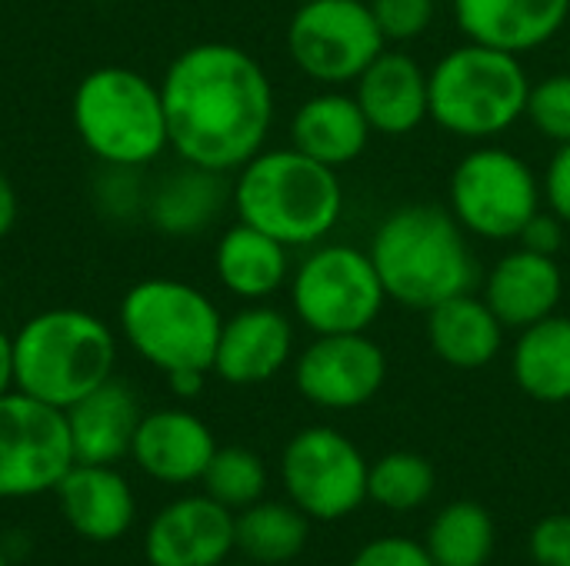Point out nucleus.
Instances as JSON below:
<instances>
[{"label": "nucleus", "mask_w": 570, "mask_h": 566, "mask_svg": "<svg viewBox=\"0 0 570 566\" xmlns=\"http://www.w3.org/2000/svg\"><path fill=\"white\" fill-rule=\"evenodd\" d=\"M524 117L554 143H570V73H551L531 83Z\"/></svg>", "instance_id": "31"}, {"label": "nucleus", "mask_w": 570, "mask_h": 566, "mask_svg": "<svg viewBox=\"0 0 570 566\" xmlns=\"http://www.w3.org/2000/svg\"><path fill=\"white\" fill-rule=\"evenodd\" d=\"M63 414L70 427L73 460L100 467H114L117 460L130 457L134 434L144 417L134 390L114 377L94 387L77 404H70Z\"/></svg>", "instance_id": "21"}, {"label": "nucleus", "mask_w": 570, "mask_h": 566, "mask_svg": "<svg viewBox=\"0 0 570 566\" xmlns=\"http://www.w3.org/2000/svg\"><path fill=\"white\" fill-rule=\"evenodd\" d=\"M531 557L538 566H570V514H551L531 530Z\"/></svg>", "instance_id": "34"}, {"label": "nucleus", "mask_w": 570, "mask_h": 566, "mask_svg": "<svg viewBox=\"0 0 570 566\" xmlns=\"http://www.w3.org/2000/svg\"><path fill=\"white\" fill-rule=\"evenodd\" d=\"M237 217L284 247H307L324 240L344 210L337 170L301 153L297 147L261 150L250 157L234 183Z\"/></svg>", "instance_id": "3"}, {"label": "nucleus", "mask_w": 570, "mask_h": 566, "mask_svg": "<svg viewBox=\"0 0 570 566\" xmlns=\"http://www.w3.org/2000/svg\"><path fill=\"white\" fill-rule=\"evenodd\" d=\"M214 450L217 440L197 414L167 407L140 417L130 457L150 480L180 487L197 484L204 477Z\"/></svg>", "instance_id": "15"}, {"label": "nucleus", "mask_w": 570, "mask_h": 566, "mask_svg": "<svg viewBox=\"0 0 570 566\" xmlns=\"http://www.w3.org/2000/svg\"><path fill=\"white\" fill-rule=\"evenodd\" d=\"M384 284L367 250L351 244H327L304 257L291 280V304L297 320L324 334H367L384 310Z\"/></svg>", "instance_id": "8"}, {"label": "nucleus", "mask_w": 570, "mask_h": 566, "mask_svg": "<svg viewBox=\"0 0 570 566\" xmlns=\"http://www.w3.org/2000/svg\"><path fill=\"white\" fill-rule=\"evenodd\" d=\"M234 550V510L207 494L167 504L144 530L150 566H220Z\"/></svg>", "instance_id": "14"}, {"label": "nucleus", "mask_w": 570, "mask_h": 566, "mask_svg": "<svg viewBox=\"0 0 570 566\" xmlns=\"http://www.w3.org/2000/svg\"><path fill=\"white\" fill-rule=\"evenodd\" d=\"M434 487H438V474L431 460L411 450L387 454L367 470V500L394 514L424 507L434 497Z\"/></svg>", "instance_id": "29"}, {"label": "nucleus", "mask_w": 570, "mask_h": 566, "mask_svg": "<svg viewBox=\"0 0 570 566\" xmlns=\"http://www.w3.org/2000/svg\"><path fill=\"white\" fill-rule=\"evenodd\" d=\"M114 360L110 327L87 310H43L13 334V387L60 410L110 380Z\"/></svg>", "instance_id": "4"}, {"label": "nucleus", "mask_w": 570, "mask_h": 566, "mask_svg": "<svg viewBox=\"0 0 570 566\" xmlns=\"http://www.w3.org/2000/svg\"><path fill=\"white\" fill-rule=\"evenodd\" d=\"M387 380V357L367 334H324L294 367L304 400L321 410H357L371 404Z\"/></svg>", "instance_id": "13"}, {"label": "nucleus", "mask_w": 570, "mask_h": 566, "mask_svg": "<svg viewBox=\"0 0 570 566\" xmlns=\"http://www.w3.org/2000/svg\"><path fill=\"white\" fill-rule=\"evenodd\" d=\"M53 494L67 527L90 544L120 540L137 514L130 484L114 467L100 464H73Z\"/></svg>", "instance_id": "18"}, {"label": "nucleus", "mask_w": 570, "mask_h": 566, "mask_svg": "<svg viewBox=\"0 0 570 566\" xmlns=\"http://www.w3.org/2000/svg\"><path fill=\"white\" fill-rule=\"evenodd\" d=\"M220 566H244V564H227V560H224V564H220Z\"/></svg>", "instance_id": "41"}, {"label": "nucleus", "mask_w": 570, "mask_h": 566, "mask_svg": "<svg viewBox=\"0 0 570 566\" xmlns=\"http://www.w3.org/2000/svg\"><path fill=\"white\" fill-rule=\"evenodd\" d=\"M561 294L564 274L558 260L548 254H534L528 247L504 254L484 284V300L504 324V330H524L551 317L561 304Z\"/></svg>", "instance_id": "20"}, {"label": "nucleus", "mask_w": 570, "mask_h": 566, "mask_svg": "<svg viewBox=\"0 0 570 566\" xmlns=\"http://www.w3.org/2000/svg\"><path fill=\"white\" fill-rule=\"evenodd\" d=\"M431 120L454 137H498L524 117L531 77L518 53L488 43L448 50L428 73Z\"/></svg>", "instance_id": "5"}, {"label": "nucleus", "mask_w": 570, "mask_h": 566, "mask_svg": "<svg viewBox=\"0 0 570 566\" xmlns=\"http://www.w3.org/2000/svg\"><path fill=\"white\" fill-rule=\"evenodd\" d=\"M13 224H17V193L10 180L0 173V237H7Z\"/></svg>", "instance_id": "38"}, {"label": "nucleus", "mask_w": 570, "mask_h": 566, "mask_svg": "<svg viewBox=\"0 0 570 566\" xmlns=\"http://www.w3.org/2000/svg\"><path fill=\"white\" fill-rule=\"evenodd\" d=\"M0 566H10V564H7V557H3V554H0Z\"/></svg>", "instance_id": "40"}, {"label": "nucleus", "mask_w": 570, "mask_h": 566, "mask_svg": "<svg viewBox=\"0 0 570 566\" xmlns=\"http://www.w3.org/2000/svg\"><path fill=\"white\" fill-rule=\"evenodd\" d=\"M541 190H544L548 210H554L570 227V143H558V153L548 163Z\"/></svg>", "instance_id": "35"}, {"label": "nucleus", "mask_w": 570, "mask_h": 566, "mask_svg": "<svg viewBox=\"0 0 570 566\" xmlns=\"http://www.w3.org/2000/svg\"><path fill=\"white\" fill-rule=\"evenodd\" d=\"M367 254L387 300L424 314L468 294L478 277L468 230L451 210L434 203H407L387 214Z\"/></svg>", "instance_id": "2"}, {"label": "nucleus", "mask_w": 570, "mask_h": 566, "mask_svg": "<svg viewBox=\"0 0 570 566\" xmlns=\"http://www.w3.org/2000/svg\"><path fill=\"white\" fill-rule=\"evenodd\" d=\"M384 40L411 43L428 33L434 20V0H367Z\"/></svg>", "instance_id": "32"}, {"label": "nucleus", "mask_w": 570, "mask_h": 566, "mask_svg": "<svg viewBox=\"0 0 570 566\" xmlns=\"http://www.w3.org/2000/svg\"><path fill=\"white\" fill-rule=\"evenodd\" d=\"M384 43L364 0H301L287 27L291 60L321 83H354Z\"/></svg>", "instance_id": "12"}, {"label": "nucleus", "mask_w": 570, "mask_h": 566, "mask_svg": "<svg viewBox=\"0 0 570 566\" xmlns=\"http://www.w3.org/2000/svg\"><path fill=\"white\" fill-rule=\"evenodd\" d=\"M371 123L354 93L324 90L304 100L291 120V147L341 170L354 163L371 143Z\"/></svg>", "instance_id": "22"}, {"label": "nucleus", "mask_w": 570, "mask_h": 566, "mask_svg": "<svg viewBox=\"0 0 570 566\" xmlns=\"http://www.w3.org/2000/svg\"><path fill=\"white\" fill-rule=\"evenodd\" d=\"M224 317L210 297L184 280H140L120 300L127 344L157 370H214Z\"/></svg>", "instance_id": "6"}, {"label": "nucleus", "mask_w": 570, "mask_h": 566, "mask_svg": "<svg viewBox=\"0 0 570 566\" xmlns=\"http://www.w3.org/2000/svg\"><path fill=\"white\" fill-rule=\"evenodd\" d=\"M204 380H207V370H174V374H167L170 390L177 397H184V400L197 397L204 390Z\"/></svg>", "instance_id": "37"}, {"label": "nucleus", "mask_w": 570, "mask_h": 566, "mask_svg": "<svg viewBox=\"0 0 570 566\" xmlns=\"http://www.w3.org/2000/svg\"><path fill=\"white\" fill-rule=\"evenodd\" d=\"M200 484L210 500L224 504L227 510H244V507L264 500L267 467L247 447H217Z\"/></svg>", "instance_id": "30"}, {"label": "nucleus", "mask_w": 570, "mask_h": 566, "mask_svg": "<svg viewBox=\"0 0 570 566\" xmlns=\"http://www.w3.org/2000/svg\"><path fill=\"white\" fill-rule=\"evenodd\" d=\"M541 197L531 163L508 147H478L451 173V214L484 240H518L541 210Z\"/></svg>", "instance_id": "9"}, {"label": "nucleus", "mask_w": 570, "mask_h": 566, "mask_svg": "<svg viewBox=\"0 0 570 566\" xmlns=\"http://www.w3.org/2000/svg\"><path fill=\"white\" fill-rule=\"evenodd\" d=\"M311 537V517L294 504L257 500L234 517V547L254 564H287L301 557Z\"/></svg>", "instance_id": "26"}, {"label": "nucleus", "mask_w": 570, "mask_h": 566, "mask_svg": "<svg viewBox=\"0 0 570 566\" xmlns=\"http://www.w3.org/2000/svg\"><path fill=\"white\" fill-rule=\"evenodd\" d=\"M224 203L220 173L190 167L187 173L170 177L154 200V224L167 234H194L214 220Z\"/></svg>", "instance_id": "28"}, {"label": "nucleus", "mask_w": 570, "mask_h": 566, "mask_svg": "<svg viewBox=\"0 0 570 566\" xmlns=\"http://www.w3.org/2000/svg\"><path fill=\"white\" fill-rule=\"evenodd\" d=\"M518 387L541 404L570 400V317H544L521 330L511 357Z\"/></svg>", "instance_id": "25"}, {"label": "nucleus", "mask_w": 570, "mask_h": 566, "mask_svg": "<svg viewBox=\"0 0 570 566\" xmlns=\"http://www.w3.org/2000/svg\"><path fill=\"white\" fill-rule=\"evenodd\" d=\"M434 566H488L494 554V520L474 500L448 504L424 540Z\"/></svg>", "instance_id": "27"}, {"label": "nucleus", "mask_w": 570, "mask_h": 566, "mask_svg": "<svg viewBox=\"0 0 570 566\" xmlns=\"http://www.w3.org/2000/svg\"><path fill=\"white\" fill-rule=\"evenodd\" d=\"M564 220L554 214V210H538L528 224H524V230H521V247H528V250H534V254H548V257H554L558 250H561V244H564Z\"/></svg>", "instance_id": "36"}, {"label": "nucleus", "mask_w": 570, "mask_h": 566, "mask_svg": "<svg viewBox=\"0 0 570 566\" xmlns=\"http://www.w3.org/2000/svg\"><path fill=\"white\" fill-rule=\"evenodd\" d=\"M428 344L448 367L481 370L501 354L504 324L484 297L468 290L428 310Z\"/></svg>", "instance_id": "23"}, {"label": "nucleus", "mask_w": 570, "mask_h": 566, "mask_svg": "<svg viewBox=\"0 0 570 566\" xmlns=\"http://www.w3.org/2000/svg\"><path fill=\"white\" fill-rule=\"evenodd\" d=\"M451 7L468 40L518 57L554 40L570 17V0H451Z\"/></svg>", "instance_id": "19"}, {"label": "nucleus", "mask_w": 570, "mask_h": 566, "mask_svg": "<svg viewBox=\"0 0 570 566\" xmlns=\"http://www.w3.org/2000/svg\"><path fill=\"white\" fill-rule=\"evenodd\" d=\"M67 414L23 390L0 397V500L53 490L73 467Z\"/></svg>", "instance_id": "10"}, {"label": "nucleus", "mask_w": 570, "mask_h": 566, "mask_svg": "<svg viewBox=\"0 0 570 566\" xmlns=\"http://www.w3.org/2000/svg\"><path fill=\"white\" fill-rule=\"evenodd\" d=\"M351 566H434L424 544L411 537H377L364 544Z\"/></svg>", "instance_id": "33"}, {"label": "nucleus", "mask_w": 570, "mask_h": 566, "mask_svg": "<svg viewBox=\"0 0 570 566\" xmlns=\"http://www.w3.org/2000/svg\"><path fill=\"white\" fill-rule=\"evenodd\" d=\"M354 97L374 133L404 137L431 117V83L424 67L404 50H381L354 80Z\"/></svg>", "instance_id": "16"}, {"label": "nucleus", "mask_w": 570, "mask_h": 566, "mask_svg": "<svg viewBox=\"0 0 570 566\" xmlns=\"http://www.w3.org/2000/svg\"><path fill=\"white\" fill-rule=\"evenodd\" d=\"M13 387V337L0 330V397Z\"/></svg>", "instance_id": "39"}, {"label": "nucleus", "mask_w": 570, "mask_h": 566, "mask_svg": "<svg viewBox=\"0 0 570 566\" xmlns=\"http://www.w3.org/2000/svg\"><path fill=\"white\" fill-rule=\"evenodd\" d=\"M73 127L104 163H150L167 140L160 87L127 67L90 70L73 93Z\"/></svg>", "instance_id": "7"}, {"label": "nucleus", "mask_w": 570, "mask_h": 566, "mask_svg": "<svg viewBox=\"0 0 570 566\" xmlns=\"http://www.w3.org/2000/svg\"><path fill=\"white\" fill-rule=\"evenodd\" d=\"M214 264H217L220 284L234 297H244V300L271 297L287 280V270H291L287 247L244 220L234 224L220 237Z\"/></svg>", "instance_id": "24"}, {"label": "nucleus", "mask_w": 570, "mask_h": 566, "mask_svg": "<svg viewBox=\"0 0 570 566\" xmlns=\"http://www.w3.org/2000/svg\"><path fill=\"white\" fill-rule=\"evenodd\" d=\"M371 464L351 437L334 427H307L281 457V480L294 507L311 520H344L367 500Z\"/></svg>", "instance_id": "11"}, {"label": "nucleus", "mask_w": 570, "mask_h": 566, "mask_svg": "<svg viewBox=\"0 0 570 566\" xmlns=\"http://www.w3.org/2000/svg\"><path fill=\"white\" fill-rule=\"evenodd\" d=\"M294 350V327L287 314L254 304L237 310L220 327L214 374L227 384L250 387L277 377Z\"/></svg>", "instance_id": "17"}, {"label": "nucleus", "mask_w": 570, "mask_h": 566, "mask_svg": "<svg viewBox=\"0 0 570 566\" xmlns=\"http://www.w3.org/2000/svg\"><path fill=\"white\" fill-rule=\"evenodd\" d=\"M170 147L200 170L230 173L264 150L274 87L264 67L234 43H197L174 57L160 80Z\"/></svg>", "instance_id": "1"}]
</instances>
